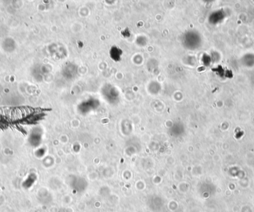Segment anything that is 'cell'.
I'll use <instances>...</instances> for the list:
<instances>
[{
  "instance_id": "6da1fadb",
  "label": "cell",
  "mask_w": 254,
  "mask_h": 212,
  "mask_svg": "<svg viewBox=\"0 0 254 212\" xmlns=\"http://www.w3.org/2000/svg\"><path fill=\"white\" fill-rule=\"evenodd\" d=\"M42 110L29 106L0 108V126H10L20 123H28L39 117Z\"/></svg>"
}]
</instances>
